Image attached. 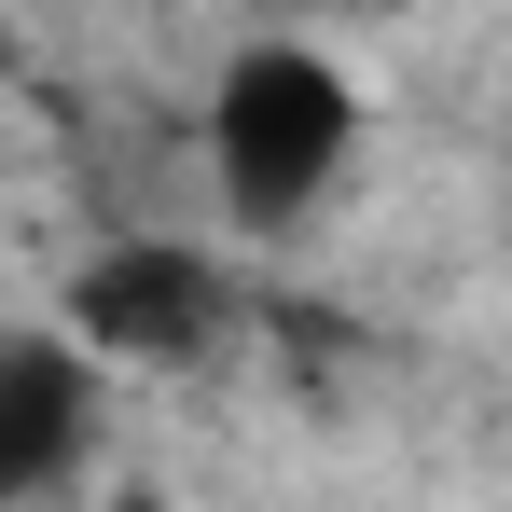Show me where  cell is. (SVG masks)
Segmentation results:
<instances>
[{
    "label": "cell",
    "instance_id": "1",
    "mask_svg": "<svg viewBox=\"0 0 512 512\" xmlns=\"http://www.w3.org/2000/svg\"><path fill=\"white\" fill-rule=\"evenodd\" d=\"M360 153V84H346L319 42H291V28H263L222 56V84H208V180H222V208L236 222H305L319 194L346 180Z\"/></svg>",
    "mask_w": 512,
    "mask_h": 512
},
{
    "label": "cell",
    "instance_id": "2",
    "mask_svg": "<svg viewBox=\"0 0 512 512\" xmlns=\"http://www.w3.org/2000/svg\"><path fill=\"white\" fill-rule=\"evenodd\" d=\"M56 333L84 346L97 374H194L236 333V277L194 236H97L70 263V291H56Z\"/></svg>",
    "mask_w": 512,
    "mask_h": 512
},
{
    "label": "cell",
    "instance_id": "3",
    "mask_svg": "<svg viewBox=\"0 0 512 512\" xmlns=\"http://www.w3.org/2000/svg\"><path fill=\"white\" fill-rule=\"evenodd\" d=\"M97 429H111V374L70 333H0V512H42L84 485Z\"/></svg>",
    "mask_w": 512,
    "mask_h": 512
},
{
    "label": "cell",
    "instance_id": "4",
    "mask_svg": "<svg viewBox=\"0 0 512 512\" xmlns=\"http://www.w3.org/2000/svg\"><path fill=\"white\" fill-rule=\"evenodd\" d=\"M111 512H167V499H139V485H125V499H111Z\"/></svg>",
    "mask_w": 512,
    "mask_h": 512
}]
</instances>
